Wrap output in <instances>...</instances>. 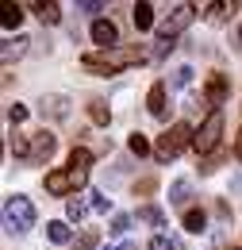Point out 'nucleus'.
<instances>
[{
	"mask_svg": "<svg viewBox=\"0 0 242 250\" xmlns=\"http://www.w3.org/2000/svg\"><path fill=\"white\" fill-rule=\"evenodd\" d=\"M142 62V54L139 50H131V46H116V50H92L81 58V65L89 69V73H120V69H131V65Z\"/></svg>",
	"mask_w": 242,
	"mask_h": 250,
	"instance_id": "obj_1",
	"label": "nucleus"
},
{
	"mask_svg": "<svg viewBox=\"0 0 242 250\" xmlns=\"http://www.w3.org/2000/svg\"><path fill=\"white\" fill-rule=\"evenodd\" d=\"M192 139H196V135H192V127H188V124H173L169 131H165V135H161V139H158V146H154V158H158V162H169V158L181 154V150L188 146V143H192Z\"/></svg>",
	"mask_w": 242,
	"mask_h": 250,
	"instance_id": "obj_2",
	"label": "nucleus"
},
{
	"mask_svg": "<svg viewBox=\"0 0 242 250\" xmlns=\"http://www.w3.org/2000/svg\"><path fill=\"white\" fill-rule=\"evenodd\" d=\"M4 227L8 231H27L35 227V204L27 196H8L4 200Z\"/></svg>",
	"mask_w": 242,
	"mask_h": 250,
	"instance_id": "obj_3",
	"label": "nucleus"
},
{
	"mask_svg": "<svg viewBox=\"0 0 242 250\" xmlns=\"http://www.w3.org/2000/svg\"><path fill=\"white\" fill-rule=\"evenodd\" d=\"M85 181H89V169H73V166H65V169L46 173V192H50V196H65V192L81 188Z\"/></svg>",
	"mask_w": 242,
	"mask_h": 250,
	"instance_id": "obj_4",
	"label": "nucleus"
},
{
	"mask_svg": "<svg viewBox=\"0 0 242 250\" xmlns=\"http://www.w3.org/2000/svg\"><path fill=\"white\" fill-rule=\"evenodd\" d=\"M192 16H196V8H192V4H177V8H173V16H169V20L158 27V39H161V46H173V39H177V35H181L184 27L192 23Z\"/></svg>",
	"mask_w": 242,
	"mask_h": 250,
	"instance_id": "obj_5",
	"label": "nucleus"
},
{
	"mask_svg": "<svg viewBox=\"0 0 242 250\" xmlns=\"http://www.w3.org/2000/svg\"><path fill=\"white\" fill-rule=\"evenodd\" d=\"M219 135H223V112H212V116L204 120V127L196 131L192 146H196L200 154H208V150H215V146H219Z\"/></svg>",
	"mask_w": 242,
	"mask_h": 250,
	"instance_id": "obj_6",
	"label": "nucleus"
},
{
	"mask_svg": "<svg viewBox=\"0 0 242 250\" xmlns=\"http://www.w3.org/2000/svg\"><path fill=\"white\" fill-rule=\"evenodd\" d=\"M92 39L100 42V50H116V42H120V27H116L112 20H96V23H92Z\"/></svg>",
	"mask_w": 242,
	"mask_h": 250,
	"instance_id": "obj_7",
	"label": "nucleus"
},
{
	"mask_svg": "<svg viewBox=\"0 0 242 250\" xmlns=\"http://www.w3.org/2000/svg\"><path fill=\"white\" fill-rule=\"evenodd\" d=\"M50 154H54V135H50V131H39L35 143H31V162L39 166V162H46Z\"/></svg>",
	"mask_w": 242,
	"mask_h": 250,
	"instance_id": "obj_8",
	"label": "nucleus"
},
{
	"mask_svg": "<svg viewBox=\"0 0 242 250\" xmlns=\"http://www.w3.org/2000/svg\"><path fill=\"white\" fill-rule=\"evenodd\" d=\"M27 35H16V39H8V42H4V46H0V58H4V62H12V58H23V54H27Z\"/></svg>",
	"mask_w": 242,
	"mask_h": 250,
	"instance_id": "obj_9",
	"label": "nucleus"
},
{
	"mask_svg": "<svg viewBox=\"0 0 242 250\" xmlns=\"http://www.w3.org/2000/svg\"><path fill=\"white\" fill-rule=\"evenodd\" d=\"M46 239H50V243H58V247H65V243L73 239V231H69V223H65V219H54V223H46Z\"/></svg>",
	"mask_w": 242,
	"mask_h": 250,
	"instance_id": "obj_10",
	"label": "nucleus"
},
{
	"mask_svg": "<svg viewBox=\"0 0 242 250\" xmlns=\"http://www.w3.org/2000/svg\"><path fill=\"white\" fill-rule=\"evenodd\" d=\"M146 104H150V116H158V120L165 116V85H161V81H158V85L150 89V96H146Z\"/></svg>",
	"mask_w": 242,
	"mask_h": 250,
	"instance_id": "obj_11",
	"label": "nucleus"
},
{
	"mask_svg": "<svg viewBox=\"0 0 242 250\" xmlns=\"http://www.w3.org/2000/svg\"><path fill=\"white\" fill-rule=\"evenodd\" d=\"M135 27L139 31H150L154 27V4H135Z\"/></svg>",
	"mask_w": 242,
	"mask_h": 250,
	"instance_id": "obj_12",
	"label": "nucleus"
},
{
	"mask_svg": "<svg viewBox=\"0 0 242 250\" xmlns=\"http://www.w3.org/2000/svg\"><path fill=\"white\" fill-rule=\"evenodd\" d=\"M223 96H227V77H223V73H215L212 81H208V100H212V104H219Z\"/></svg>",
	"mask_w": 242,
	"mask_h": 250,
	"instance_id": "obj_13",
	"label": "nucleus"
},
{
	"mask_svg": "<svg viewBox=\"0 0 242 250\" xmlns=\"http://www.w3.org/2000/svg\"><path fill=\"white\" fill-rule=\"evenodd\" d=\"M8 146H12V154H16V158L31 162V143H27V135H12V139H8Z\"/></svg>",
	"mask_w": 242,
	"mask_h": 250,
	"instance_id": "obj_14",
	"label": "nucleus"
},
{
	"mask_svg": "<svg viewBox=\"0 0 242 250\" xmlns=\"http://www.w3.org/2000/svg\"><path fill=\"white\" fill-rule=\"evenodd\" d=\"M139 219H142V223H154V227H165V212H161V208H154V204L139 208Z\"/></svg>",
	"mask_w": 242,
	"mask_h": 250,
	"instance_id": "obj_15",
	"label": "nucleus"
},
{
	"mask_svg": "<svg viewBox=\"0 0 242 250\" xmlns=\"http://www.w3.org/2000/svg\"><path fill=\"white\" fill-rule=\"evenodd\" d=\"M65 104H69V100H65V96H50V100H42V116H46V112H50V116H65V112H69V108H65Z\"/></svg>",
	"mask_w": 242,
	"mask_h": 250,
	"instance_id": "obj_16",
	"label": "nucleus"
},
{
	"mask_svg": "<svg viewBox=\"0 0 242 250\" xmlns=\"http://www.w3.org/2000/svg\"><path fill=\"white\" fill-rule=\"evenodd\" d=\"M204 223H208V216H204V212H196V208H192V212H184V231L200 235V231H204Z\"/></svg>",
	"mask_w": 242,
	"mask_h": 250,
	"instance_id": "obj_17",
	"label": "nucleus"
},
{
	"mask_svg": "<svg viewBox=\"0 0 242 250\" xmlns=\"http://www.w3.org/2000/svg\"><path fill=\"white\" fill-rule=\"evenodd\" d=\"M188 177H177V181H173V188H169V200H173V204H184V200H188Z\"/></svg>",
	"mask_w": 242,
	"mask_h": 250,
	"instance_id": "obj_18",
	"label": "nucleus"
},
{
	"mask_svg": "<svg viewBox=\"0 0 242 250\" xmlns=\"http://www.w3.org/2000/svg\"><path fill=\"white\" fill-rule=\"evenodd\" d=\"M69 166H73V169H89V166H92V154L85 150V146H73V154H69Z\"/></svg>",
	"mask_w": 242,
	"mask_h": 250,
	"instance_id": "obj_19",
	"label": "nucleus"
},
{
	"mask_svg": "<svg viewBox=\"0 0 242 250\" xmlns=\"http://www.w3.org/2000/svg\"><path fill=\"white\" fill-rule=\"evenodd\" d=\"M89 116H92V124H108V120H112V112H108L104 100H92V104H89Z\"/></svg>",
	"mask_w": 242,
	"mask_h": 250,
	"instance_id": "obj_20",
	"label": "nucleus"
},
{
	"mask_svg": "<svg viewBox=\"0 0 242 250\" xmlns=\"http://www.w3.org/2000/svg\"><path fill=\"white\" fill-rule=\"evenodd\" d=\"M20 20H23V8H20V4H8V8H4V27L12 31V27H20Z\"/></svg>",
	"mask_w": 242,
	"mask_h": 250,
	"instance_id": "obj_21",
	"label": "nucleus"
},
{
	"mask_svg": "<svg viewBox=\"0 0 242 250\" xmlns=\"http://www.w3.org/2000/svg\"><path fill=\"white\" fill-rule=\"evenodd\" d=\"M39 20H42V23H58L61 8H58V4H39Z\"/></svg>",
	"mask_w": 242,
	"mask_h": 250,
	"instance_id": "obj_22",
	"label": "nucleus"
},
{
	"mask_svg": "<svg viewBox=\"0 0 242 250\" xmlns=\"http://www.w3.org/2000/svg\"><path fill=\"white\" fill-rule=\"evenodd\" d=\"M65 219H69V223H81V219H85V204H81V200H69V204H65Z\"/></svg>",
	"mask_w": 242,
	"mask_h": 250,
	"instance_id": "obj_23",
	"label": "nucleus"
},
{
	"mask_svg": "<svg viewBox=\"0 0 242 250\" xmlns=\"http://www.w3.org/2000/svg\"><path fill=\"white\" fill-rule=\"evenodd\" d=\"M127 146H131V154H146V150H150V143H146V135H131V143H127Z\"/></svg>",
	"mask_w": 242,
	"mask_h": 250,
	"instance_id": "obj_24",
	"label": "nucleus"
},
{
	"mask_svg": "<svg viewBox=\"0 0 242 250\" xmlns=\"http://www.w3.org/2000/svg\"><path fill=\"white\" fill-rule=\"evenodd\" d=\"M188 81H192V69H188V65H177V69H173V85H177V89H184Z\"/></svg>",
	"mask_w": 242,
	"mask_h": 250,
	"instance_id": "obj_25",
	"label": "nucleus"
},
{
	"mask_svg": "<svg viewBox=\"0 0 242 250\" xmlns=\"http://www.w3.org/2000/svg\"><path fill=\"white\" fill-rule=\"evenodd\" d=\"M108 231H112V235H127V231H131V216H116Z\"/></svg>",
	"mask_w": 242,
	"mask_h": 250,
	"instance_id": "obj_26",
	"label": "nucleus"
},
{
	"mask_svg": "<svg viewBox=\"0 0 242 250\" xmlns=\"http://www.w3.org/2000/svg\"><path fill=\"white\" fill-rule=\"evenodd\" d=\"M8 120H12V124H23V120H27V108H23V104H12V108H8Z\"/></svg>",
	"mask_w": 242,
	"mask_h": 250,
	"instance_id": "obj_27",
	"label": "nucleus"
},
{
	"mask_svg": "<svg viewBox=\"0 0 242 250\" xmlns=\"http://www.w3.org/2000/svg\"><path fill=\"white\" fill-rule=\"evenodd\" d=\"M235 8H239V4H212V16H215V20H227Z\"/></svg>",
	"mask_w": 242,
	"mask_h": 250,
	"instance_id": "obj_28",
	"label": "nucleus"
},
{
	"mask_svg": "<svg viewBox=\"0 0 242 250\" xmlns=\"http://www.w3.org/2000/svg\"><path fill=\"white\" fill-rule=\"evenodd\" d=\"M77 12H89V16H96V12H104V4H100V0H81V4H77Z\"/></svg>",
	"mask_w": 242,
	"mask_h": 250,
	"instance_id": "obj_29",
	"label": "nucleus"
},
{
	"mask_svg": "<svg viewBox=\"0 0 242 250\" xmlns=\"http://www.w3.org/2000/svg\"><path fill=\"white\" fill-rule=\"evenodd\" d=\"M96 239H100L96 231H85V235L77 239V247H81V250H92V247H96Z\"/></svg>",
	"mask_w": 242,
	"mask_h": 250,
	"instance_id": "obj_30",
	"label": "nucleus"
},
{
	"mask_svg": "<svg viewBox=\"0 0 242 250\" xmlns=\"http://www.w3.org/2000/svg\"><path fill=\"white\" fill-rule=\"evenodd\" d=\"M150 250H173V239H165V235H158L150 243Z\"/></svg>",
	"mask_w": 242,
	"mask_h": 250,
	"instance_id": "obj_31",
	"label": "nucleus"
},
{
	"mask_svg": "<svg viewBox=\"0 0 242 250\" xmlns=\"http://www.w3.org/2000/svg\"><path fill=\"white\" fill-rule=\"evenodd\" d=\"M92 212H108V196H100V192H92Z\"/></svg>",
	"mask_w": 242,
	"mask_h": 250,
	"instance_id": "obj_32",
	"label": "nucleus"
},
{
	"mask_svg": "<svg viewBox=\"0 0 242 250\" xmlns=\"http://www.w3.org/2000/svg\"><path fill=\"white\" fill-rule=\"evenodd\" d=\"M104 250H135V243H120V247H104Z\"/></svg>",
	"mask_w": 242,
	"mask_h": 250,
	"instance_id": "obj_33",
	"label": "nucleus"
},
{
	"mask_svg": "<svg viewBox=\"0 0 242 250\" xmlns=\"http://www.w3.org/2000/svg\"><path fill=\"white\" fill-rule=\"evenodd\" d=\"M235 154H239V162H242V131H239V146H235Z\"/></svg>",
	"mask_w": 242,
	"mask_h": 250,
	"instance_id": "obj_34",
	"label": "nucleus"
},
{
	"mask_svg": "<svg viewBox=\"0 0 242 250\" xmlns=\"http://www.w3.org/2000/svg\"><path fill=\"white\" fill-rule=\"evenodd\" d=\"M239 46H242V31H239Z\"/></svg>",
	"mask_w": 242,
	"mask_h": 250,
	"instance_id": "obj_35",
	"label": "nucleus"
},
{
	"mask_svg": "<svg viewBox=\"0 0 242 250\" xmlns=\"http://www.w3.org/2000/svg\"><path fill=\"white\" fill-rule=\"evenodd\" d=\"M239 250H242V247H239Z\"/></svg>",
	"mask_w": 242,
	"mask_h": 250,
	"instance_id": "obj_36",
	"label": "nucleus"
}]
</instances>
